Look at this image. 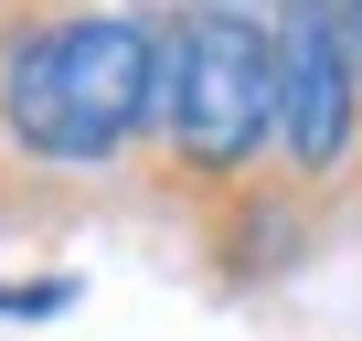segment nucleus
Segmentation results:
<instances>
[{"label":"nucleus","mask_w":362,"mask_h":341,"mask_svg":"<svg viewBox=\"0 0 362 341\" xmlns=\"http://www.w3.org/2000/svg\"><path fill=\"white\" fill-rule=\"evenodd\" d=\"M22 192H33V182H22V170H11V149H0V224L22 214Z\"/></svg>","instance_id":"obj_6"},{"label":"nucleus","mask_w":362,"mask_h":341,"mask_svg":"<svg viewBox=\"0 0 362 341\" xmlns=\"http://www.w3.org/2000/svg\"><path fill=\"white\" fill-rule=\"evenodd\" d=\"M149 96H160V11L0 0V149L22 182L139 170Z\"/></svg>","instance_id":"obj_1"},{"label":"nucleus","mask_w":362,"mask_h":341,"mask_svg":"<svg viewBox=\"0 0 362 341\" xmlns=\"http://www.w3.org/2000/svg\"><path fill=\"white\" fill-rule=\"evenodd\" d=\"M75 309V277H33V288H0V320H54Z\"/></svg>","instance_id":"obj_5"},{"label":"nucleus","mask_w":362,"mask_h":341,"mask_svg":"<svg viewBox=\"0 0 362 341\" xmlns=\"http://www.w3.org/2000/svg\"><path fill=\"white\" fill-rule=\"evenodd\" d=\"M320 224H330V192L288 182L277 160H267V170H245L224 203H203V214H192V235H203V267H214L224 288L298 277V256L320 245Z\"/></svg>","instance_id":"obj_4"},{"label":"nucleus","mask_w":362,"mask_h":341,"mask_svg":"<svg viewBox=\"0 0 362 341\" xmlns=\"http://www.w3.org/2000/svg\"><path fill=\"white\" fill-rule=\"evenodd\" d=\"M362 160V75L330 11L277 22V170L309 192H351Z\"/></svg>","instance_id":"obj_3"},{"label":"nucleus","mask_w":362,"mask_h":341,"mask_svg":"<svg viewBox=\"0 0 362 341\" xmlns=\"http://www.w3.org/2000/svg\"><path fill=\"white\" fill-rule=\"evenodd\" d=\"M267 160H277V22L256 0H160V96L139 182L203 214Z\"/></svg>","instance_id":"obj_2"},{"label":"nucleus","mask_w":362,"mask_h":341,"mask_svg":"<svg viewBox=\"0 0 362 341\" xmlns=\"http://www.w3.org/2000/svg\"><path fill=\"white\" fill-rule=\"evenodd\" d=\"M256 11H267V22H298V11H330V22H341V0H256Z\"/></svg>","instance_id":"obj_7"}]
</instances>
